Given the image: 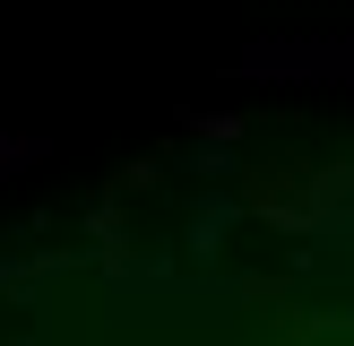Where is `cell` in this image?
Instances as JSON below:
<instances>
[{
    "label": "cell",
    "instance_id": "6da1fadb",
    "mask_svg": "<svg viewBox=\"0 0 354 346\" xmlns=\"http://www.w3.org/2000/svg\"><path fill=\"white\" fill-rule=\"evenodd\" d=\"M234 78H277V86H354V35H268L234 52Z\"/></svg>",
    "mask_w": 354,
    "mask_h": 346
},
{
    "label": "cell",
    "instance_id": "7a4b0ae2",
    "mask_svg": "<svg viewBox=\"0 0 354 346\" xmlns=\"http://www.w3.org/2000/svg\"><path fill=\"white\" fill-rule=\"evenodd\" d=\"M234 225H242V190H199V199H190V225H182V260L190 268H216V251H225Z\"/></svg>",
    "mask_w": 354,
    "mask_h": 346
},
{
    "label": "cell",
    "instance_id": "3957f363",
    "mask_svg": "<svg viewBox=\"0 0 354 346\" xmlns=\"http://www.w3.org/2000/svg\"><path fill=\"white\" fill-rule=\"evenodd\" d=\"M78 234H86V260H121V251H138V234H130V190H86V208H78Z\"/></svg>",
    "mask_w": 354,
    "mask_h": 346
},
{
    "label": "cell",
    "instance_id": "277c9868",
    "mask_svg": "<svg viewBox=\"0 0 354 346\" xmlns=\"http://www.w3.org/2000/svg\"><path fill=\"white\" fill-rule=\"evenodd\" d=\"M182 130H190V147H242L251 121H242V113H207V104H199V113H182Z\"/></svg>",
    "mask_w": 354,
    "mask_h": 346
},
{
    "label": "cell",
    "instance_id": "5b68a950",
    "mask_svg": "<svg viewBox=\"0 0 354 346\" xmlns=\"http://www.w3.org/2000/svg\"><path fill=\"white\" fill-rule=\"evenodd\" d=\"M52 156V138L44 130H0V182H17V173H35Z\"/></svg>",
    "mask_w": 354,
    "mask_h": 346
},
{
    "label": "cell",
    "instance_id": "8992f818",
    "mask_svg": "<svg viewBox=\"0 0 354 346\" xmlns=\"http://www.w3.org/2000/svg\"><path fill=\"white\" fill-rule=\"evenodd\" d=\"M182 173H207V182H234V173H242V156H234V147H190V156H182Z\"/></svg>",
    "mask_w": 354,
    "mask_h": 346
},
{
    "label": "cell",
    "instance_id": "52a82bcc",
    "mask_svg": "<svg viewBox=\"0 0 354 346\" xmlns=\"http://www.w3.org/2000/svg\"><path fill=\"white\" fill-rule=\"evenodd\" d=\"M207 346H277V338H207Z\"/></svg>",
    "mask_w": 354,
    "mask_h": 346
},
{
    "label": "cell",
    "instance_id": "ba28073f",
    "mask_svg": "<svg viewBox=\"0 0 354 346\" xmlns=\"http://www.w3.org/2000/svg\"><path fill=\"white\" fill-rule=\"evenodd\" d=\"M0 346H17V338H0Z\"/></svg>",
    "mask_w": 354,
    "mask_h": 346
}]
</instances>
